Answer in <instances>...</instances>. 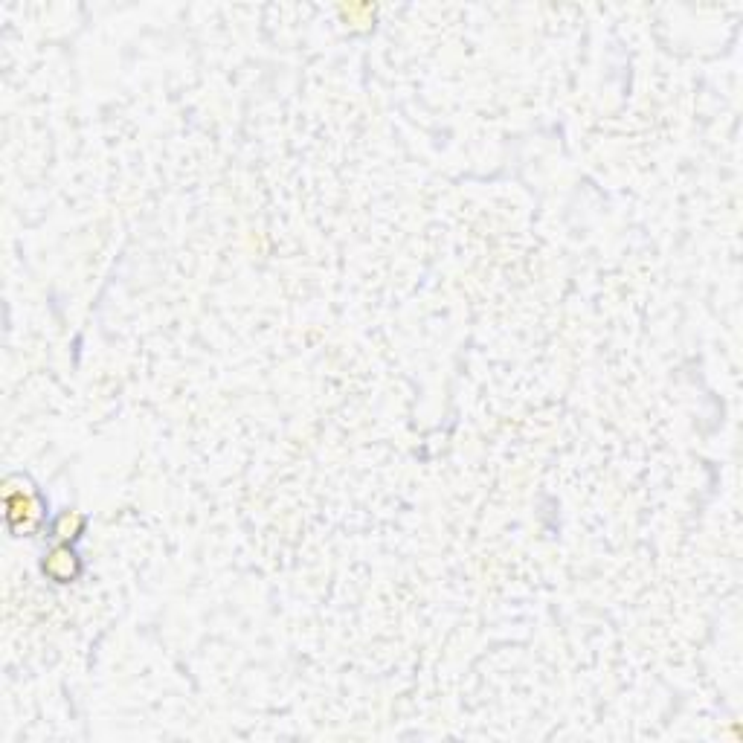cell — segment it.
Segmentation results:
<instances>
[{"label":"cell","mask_w":743,"mask_h":743,"mask_svg":"<svg viewBox=\"0 0 743 743\" xmlns=\"http://www.w3.org/2000/svg\"><path fill=\"white\" fill-rule=\"evenodd\" d=\"M6 523L15 535H32L44 523V500L32 491L6 488Z\"/></svg>","instance_id":"cell-1"},{"label":"cell","mask_w":743,"mask_h":743,"mask_svg":"<svg viewBox=\"0 0 743 743\" xmlns=\"http://www.w3.org/2000/svg\"><path fill=\"white\" fill-rule=\"evenodd\" d=\"M41 572L53 581V584H73L82 575V561L79 555L70 549V543H56L44 561H41Z\"/></svg>","instance_id":"cell-2"},{"label":"cell","mask_w":743,"mask_h":743,"mask_svg":"<svg viewBox=\"0 0 743 743\" xmlns=\"http://www.w3.org/2000/svg\"><path fill=\"white\" fill-rule=\"evenodd\" d=\"M85 526H88L85 514L64 511L59 520H56V526H53V535H56L59 543H73V540H79V537L85 535Z\"/></svg>","instance_id":"cell-3"}]
</instances>
